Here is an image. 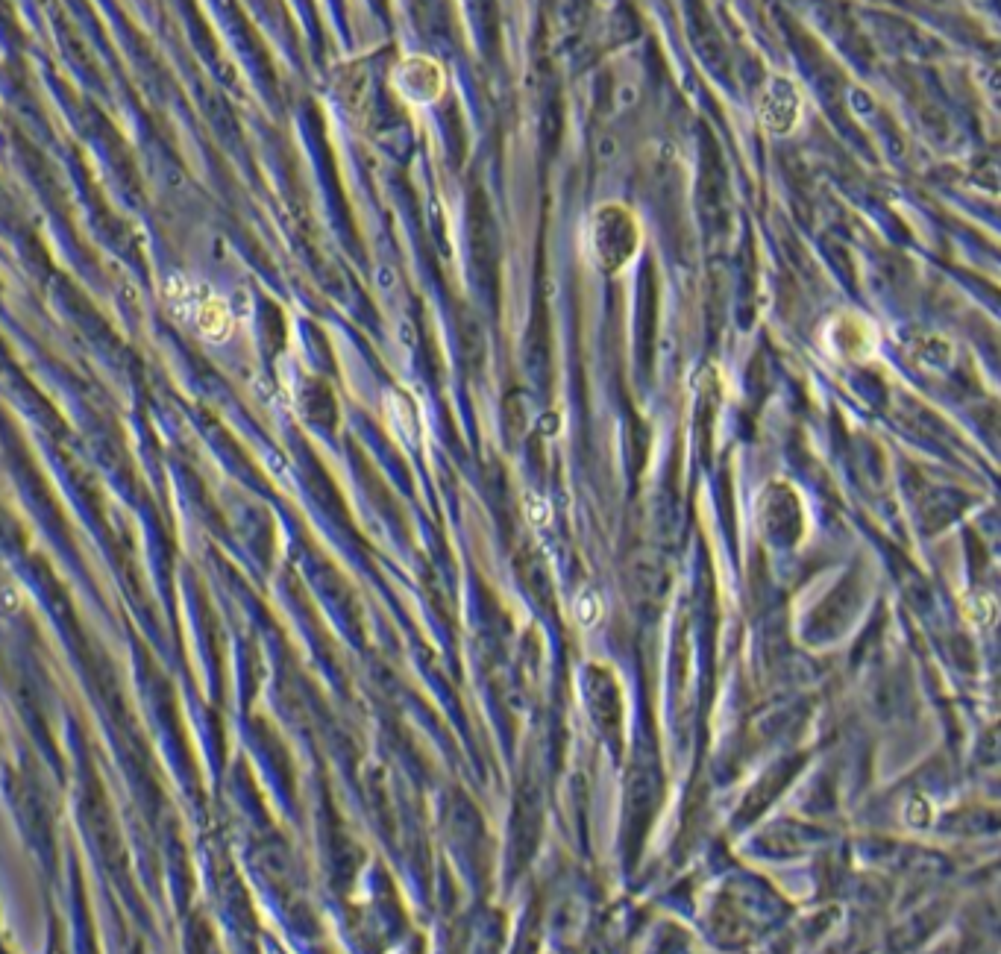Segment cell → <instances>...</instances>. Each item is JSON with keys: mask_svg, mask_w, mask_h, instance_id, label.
<instances>
[{"mask_svg": "<svg viewBox=\"0 0 1001 954\" xmlns=\"http://www.w3.org/2000/svg\"><path fill=\"white\" fill-rule=\"evenodd\" d=\"M637 250L635 218L620 206H605L591 221V253L599 268L620 271Z\"/></svg>", "mask_w": 1001, "mask_h": 954, "instance_id": "1", "label": "cell"}, {"mask_svg": "<svg viewBox=\"0 0 1001 954\" xmlns=\"http://www.w3.org/2000/svg\"><path fill=\"white\" fill-rule=\"evenodd\" d=\"M758 115H761V124H764L770 133H775V136L790 133V130L799 124V115H802V97H799V89H796L787 77H773V80L767 83L764 94H761Z\"/></svg>", "mask_w": 1001, "mask_h": 954, "instance_id": "2", "label": "cell"}, {"mask_svg": "<svg viewBox=\"0 0 1001 954\" xmlns=\"http://www.w3.org/2000/svg\"><path fill=\"white\" fill-rule=\"evenodd\" d=\"M397 89L403 91L411 103H432L444 91V74L432 59L414 56L397 68Z\"/></svg>", "mask_w": 1001, "mask_h": 954, "instance_id": "3", "label": "cell"}, {"mask_svg": "<svg viewBox=\"0 0 1001 954\" xmlns=\"http://www.w3.org/2000/svg\"><path fill=\"white\" fill-rule=\"evenodd\" d=\"M963 611L975 626H993V620H996V602L987 593H972L963 602Z\"/></svg>", "mask_w": 1001, "mask_h": 954, "instance_id": "4", "label": "cell"}, {"mask_svg": "<svg viewBox=\"0 0 1001 954\" xmlns=\"http://www.w3.org/2000/svg\"><path fill=\"white\" fill-rule=\"evenodd\" d=\"M599 614H602V602H599V596L593 591L582 593L579 602H576V617H579V623H582V626H593V623L599 620Z\"/></svg>", "mask_w": 1001, "mask_h": 954, "instance_id": "5", "label": "cell"}]
</instances>
